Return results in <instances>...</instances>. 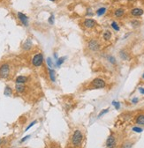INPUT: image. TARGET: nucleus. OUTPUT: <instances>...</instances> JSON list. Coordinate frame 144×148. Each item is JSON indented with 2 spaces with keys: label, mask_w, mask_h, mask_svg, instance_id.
I'll use <instances>...</instances> for the list:
<instances>
[{
  "label": "nucleus",
  "mask_w": 144,
  "mask_h": 148,
  "mask_svg": "<svg viewBox=\"0 0 144 148\" xmlns=\"http://www.w3.org/2000/svg\"><path fill=\"white\" fill-rule=\"evenodd\" d=\"M83 140V135L80 130H75L72 136V144L73 146H80Z\"/></svg>",
  "instance_id": "nucleus-1"
},
{
  "label": "nucleus",
  "mask_w": 144,
  "mask_h": 148,
  "mask_svg": "<svg viewBox=\"0 0 144 148\" xmlns=\"http://www.w3.org/2000/svg\"><path fill=\"white\" fill-rule=\"evenodd\" d=\"M91 87L95 88V89H102L106 86V82L104 79H101V78H95L90 83Z\"/></svg>",
  "instance_id": "nucleus-2"
},
{
  "label": "nucleus",
  "mask_w": 144,
  "mask_h": 148,
  "mask_svg": "<svg viewBox=\"0 0 144 148\" xmlns=\"http://www.w3.org/2000/svg\"><path fill=\"white\" fill-rule=\"evenodd\" d=\"M10 75V65L5 63L0 65V78L1 79H7Z\"/></svg>",
  "instance_id": "nucleus-3"
},
{
  "label": "nucleus",
  "mask_w": 144,
  "mask_h": 148,
  "mask_svg": "<svg viewBox=\"0 0 144 148\" xmlns=\"http://www.w3.org/2000/svg\"><path fill=\"white\" fill-rule=\"evenodd\" d=\"M43 56L42 53H38L35 55L32 58V65L35 67H40L43 63Z\"/></svg>",
  "instance_id": "nucleus-4"
},
{
  "label": "nucleus",
  "mask_w": 144,
  "mask_h": 148,
  "mask_svg": "<svg viewBox=\"0 0 144 148\" xmlns=\"http://www.w3.org/2000/svg\"><path fill=\"white\" fill-rule=\"evenodd\" d=\"M88 48L90 49L91 51H93V52H96L100 49L101 48V44L100 42H98L97 40L95 39H92L90 40L88 43Z\"/></svg>",
  "instance_id": "nucleus-5"
},
{
  "label": "nucleus",
  "mask_w": 144,
  "mask_h": 148,
  "mask_svg": "<svg viewBox=\"0 0 144 148\" xmlns=\"http://www.w3.org/2000/svg\"><path fill=\"white\" fill-rule=\"evenodd\" d=\"M97 25V22L93 18H86L83 21V26L88 29H92Z\"/></svg>",
  "instance_id": "nucleus-6"
},
{
  "label": "nucleus",
  "mask_w": 144,
  "mask_h": 148,
  "mask_svg": "<svg viewBox=\"0 0 144 148\" xmlns=\"http://www.w3.org/2000/svg\"><path fill=\"white\" fill-rule=\"evenodd\" d=\"M17 16H18V18L20 19L22 25H24L25 27H28V18L27 15H25L22 12H18L17 13Z\"/></svg>",
  "instance_id": "nucleus-7"
},
{
  "label": "nucleus",
  "mask_w": 144,
  "mask_h": 148,
  "mask_svg": "<svg viewBox=\"0 0 144 148\" xmlns=\"http://www.w3.org/2000/svg\"><path fill=\"white\" fill-rule=\"evenodd\" d=\"M116 146V139L114 136H110L106 140V147L107 148H114Z\"/></svg>",
  "instance_id": "nucleus-8"
},
{
  "label": "nucleus",
  "mask_w": 144,
  "mask_h": 148,
  "mask_svg": "<svg viewBox=\"0 0 144 148\" xmlns=\"http://www.w3.org/2000/svg\"><path fill=\"white\" fill-rule=\"evenodd\" d=\"M130 12L134 17H140L144 13V11L142 8H138L137 7V8H133L130 11Z\"/></svg>",
  "instance_id": "nucleus-9"
},
{
  "label": "nucleus",
  "mask_w": 144,
  "mask_h": 148,
  "mask_svg": "<svg viewBox=\"0 0 144 148\" xmlns=\"http://www.w3.org/2000/svg\"><path fill=\"white\" fill-rule=\"evenodd\" d=\"M48 72H49V77L51 81L55 82L56 81V72H55V70L48 67Z\"/></svg>",
  "instance_id": "nucleus-10"
},
{
  "label": "nucleus",
  "mask_w": 144,
  "mask_h": 148,
  "mask_svg": "<svg viewBox=\"0 0 144 148\" xmlns=\"http://www.w3.org/2000/svg\"><path fill=\"white\" fill-rule=\"evenodd\" d=\"M125 14V10L123 8H118L114 11V16L116 18H121Z\"/></svg>",
  "instance_id": "nucleus-11"
},
{
  "label": "nucleus",
  "mask_w": 144,
  "mask_h": 148,
  "mask_svg": "<svg viewBox=\"0 0 144 148\" xmlns=\"http://www.w3.org/2000/svg\"><path fill=\"white\" fill-rule=\"evenodd\" d=\"M28 77L26 76H18L15 79L16 84H25L28 82Z\"/></svg>",
  "instance_id": "nucleus-12"
},
{
  "label": "nucleus",
  "mask_w": 144,
  "mask_h": 148,
  "mask_svg": "<svg viewBox=\"0 0 144 148\" xmlns=\"http://www.w3.org/2000/svg\"><path fill=\"white\" fill-rule=\"evenodd\" d=\"M135 122L140 125H144V114H141V115L137 116V117L135 119Z\"/></svg>",
  "instance_id": "nucleus-13"
},
{
  "label": "nucleus",
  "mask_w": 144,
  "mask_h": 148,
  "mask_svg": "<svg viewBox=\"0 0 144 148\" xmlns=\"http://www.w3.org/2000/svg\"><path fill=\"white\" fill-rule=\"evenodd\" d=\"M31 48H32V42H31L30 39H28L25 42V43L23 44V49L25 50H29Z\"/></svg>",
  "instance_id": "nucleus-14"
},
{
  "label": "nucleus",
  "mask_w": 144,
  "mask_h": 148,
  "mask_svg": "<svg viewBox=\"0 0 144 148\" xmlns=\"http://www.w3.org/2000/svg\"><path fill=\"white\" fill-rule=\"evenodd\" d=\"M103 38L104 41H110L111 38H112V33H111V31L109 30L104 31L103 34Z\"/></svg>",
  "instance_id": "nucleus-15"
},
{
  "label": "nucleus",
  "mask_w": 144,
  "mask_h": 148,
  "mask_svg": "<svg viewBox=\"0 0 144 148\" xmlns=\"http://www.w3.org/2000/svg\"><path fill=\"white\" fill-rule=\"evenodd\" d=\"M25 88L26 87L24 86V84H16V86H15V90L20 93L23 92L25 91Z\"/></svg>",
  "instance_id": "nucleus-16"
},
{
  "label": "nucleus",
  "mask_w": 144,
  "mask_h": 148,
  "mask_svg": "<svg viewBox=\"0 0 144 148\" xmlns=\"http://www.w3.org/2000/svg\"><path fill=\"white\" fill-rule=\"evenodd\" d=\"M65 59H66V56H62V57H58V60H56V66L57 67H59L65 63Z\"/></svg>",
  "instance_id": "nucleus-17"
},
{
  "label": "nucleus",
  "mask_w": 144,
  "mask_h": 148,
  "mask_svg": "<svg viewBox=\"0 0 144 148\" xmlns=\"http://www.w3.org/2000/svg\"><path fill=\"white\" fill-rule=\"evenodd\" d=\"M46 62H47V65H48V67H49V68H51V69H53L54 67H57V66H56V63H54L51 57H48V58H47Z\"/></svg>",
  "instance_id": "nucleus-18"
},
{
  "label": "nucleus",
  "mask_w": 144,
  "mask_h": 148,
  "mask_svg": "<svg viewBox=\"0 0 144 148\" xmlns=\"http://www.w3.org/2000/svg\"><path fill=\"white\" fill-rule=\"evenodd\" d=\"M107 9L105 7H100L99 9L96 10V15L97 16H103V15H104L105 12H106Z\"/></svg>",
  "instance_id": "nucleus-19"
},
{
  "label": "nucleus",
  "mask_w": 144,
  "mask_h": 148,
  "mask_svg": "<svg viewBox=\"0 0 144 148\" xmlns=\"http://www.w3.org/2000/svg\"><path fill=\"white\" fill-rule=\"evenodd\" d=\"M4 94L5 95V96H11V95L12 94V88L10 87V86H6L5 87V91H4Z\"/></svg>",
  "instance_id": "nucleus-20"
},
{
  "label": "nucleus",
  "mask_w": 144,
  "mask_h": 148,
  "mask_svg": "<svg viewBox=\"0 0 144 148\" xmlns=\"http://www.w3.org/2000/svg\"><path fill=\"white\" fill-rule=\"evenodd\" d=\"M119 56H120V57L122 58L123 60H127L128 58H129L128 53L125 50H121L120 52H119Z\"/></svg>",
  "instance_id": "nucleus-21"
},
{
  "label": "nucleus",
  "mask_w": 144,
  "mask_h": 148,
  "mask_svg": "<svg viewBox=\"0 0 144 148\" xmlns=\"http://www.w3.org/2000/svg\"><path fill=\"white\" fill-rule=\"evenodd\" d=\"M111 26H112V28H113L115 31H119V29H120V28H119V24L117 23L116 21H112V24H111Z\"/></svg>",
  "instance_id": "nucleus-22"
},
{
  "label": "nucleus",
  "mask_w": 144,
  "mask_h": 148,
  "mask_svg": "<svg viewBox=\"0 0 144 148\" xmlns=\"http://www.w3.org/2000/svg\"><path fill=\"white\" fill-rule=\"evenodd\" d=\"M131 25H132L134 28H138V27H140V25H141V21L137 20V19H133V20L131 21Z\"/></svg>",
  "instance_id": "nucleus-23"
},
{
  "label": "nucleus",
  "mask_w": 144,
  "mask_h": 148,
  "mask_svg": "<svg viewBox=\"0 0 144 148\" xmlns=\"http://www.w3.org/2000/svg\"><path fill=\"white\" fill-rule=\"evenodd\" d=\"M107 59H108V61H109L112 65H115V64H116V59H115V57L112 56H109L107 57Z\"/></svg>",
  "instance_id": "nucleus-24"
},
{
  "label": "nucleus",
  "mask_w": 144,
  "mask_h": 148,
  "mask_svg": "<svg viewBox=\"0 0 144 148\" xmlns=\"http://www.w3.org/2000/svg\"><path fill=\"white\" fill-rule=\"evenodd\" d=\"M48 22H49L51 25H53L54 22H55V16H54L53 14H51V17L49 18V19H48Z\"/></svg>",
  "instance_id": "nucleus-25"
},
{
  "label": "nucleus",
  "mask_w": 144,
  "mask_h": 148,
  "mask_svg": "<svg viewBox=\"0 0 144 148\" xmlns=\"http://www.w3.org/2000/svg\"><path fill=\"white\" fill-rule=\"evenodd\" d=\"M112 105H113L114 108L116 109H119V108H120V103H119V102H116V101H113V102H112Z\"/></svg>",
  "instance_id": "nucleus-26"
},
{
  "label": "nucleus",
  "mask_w": 144,
  "mask_h": 148,
  "mask_svg": "<svg viewBox=\"0 0 144 148\" xmlns=\"http://www.w3.org/2000/svg\"><path fill=\"white\" fill-rule=\"evenodd\" d=\"M108 111H109V109H103V110H102L100 113H99V115H98V117H99V118L102 117L103 115H105L106 113H108Z\"/></svg>",
  "instance_id": "nucleus-27"
},
{
  "label": "nucleus",
  "mask_w": 144,
  "mask_h": 148,
  "mask_svg": "<svg viewBox=\"0 0 144 148\" xmlns=\"http://www.w3.org/2000/svg\"><path fill=\"white\" fill-rule=\"evenodd\" d=\"M133 130H134V132H137V133H141V132H142L143 130L140 127H134L133 128Z\"/></svg>",
  "instance_id": "nucleus-28"
},
{
  "label": "nucleus",
  "mask_w": 144,
  "mask_h": 148,
  "mask_svg": "<svg viewBox=\"0 0 144 148\" xmlns=\"http://www.w3.org/2000/svg\"><path fill=\"white\" fill-rule=\"evenodd\" d=\"M36 123H37L36 121H34V122H32V123H31V124H29V125H28V127H27V129H26V131H27V130H28V129H30V128L32 127L33 125H35Z\"/></svg>",
  "instance_id": "nucleus-29"
},
{
  "label": "nucleus",
  "mask_w": 144,
  "mask_h": 148,
  "mask_svg": "<svg viewBox=\"0 0 144 148\" xmlns=\"http://www.w3.org/2000/svg\"><path fill=\"white\" fill-rule=\"evenodd\" d=\"M139 102V99H138V98H134V99L132 100V102L133 103H134V104H136V103H137V102Z\"/></svg>",
  "instance_id": "nucleus-30"
},
{
  "label": "nucleus",
  "mask_w": 144,
  "mask_h": 148,
  "mask_svg": "<svg viewBox=\"0 0 144 148\" xmlns=\"http://www.w3.org/2000/svg\"><path fill=\"white\" fill-rule=\"evenodd\" d=\"M29 138H30V136H26V137H24L23 139H21V142H24V141H26V140H27V139H29Z\"/></svg>",
  "instance_id": "nucleus-31"
},
{
  "label": "nucleus",
  "mask_w": 144,
  "mask_h": 148,
  "mask_svg": "<svg viewBox=\"0 0 144 148\" xmlns=\"http://www.w3.org/2000/svg\"><path fill=\"white\" fill-rule=\"evenodd\" d=\"M139 92L142 93V94H144V88L143 87H140L139 88Z\"/></svg>",
  "instance_id": "nucleus-32"
},
{
  "label": "nucleus",
  "mask_w": 144,
  "mask_h": 148,
  "mask_svg": "<svg viewBox=\"0 0 144 148\" xmlns=\"http://www.w3.org/2000/svg\"><path fill=\"white\" fill-rule=\"evenodd\" d=\"M142 79H144V73H143V74H142Z\"/></svg>",
  "instance_id": "nucleus-33"
},
{
  "label": "nucleus",
  "mask_w": 144,
  "mask_h": 148,
  "mask_svg": "<svg viewBox=\"0 0 144 148\" xmlns=\"http://www.w3.org/2000/svg\"><path fill=\"white\" fill-rule=\"evenodd\" d=\"M50 1H52V2H55V1H56V0H50Z\"/></svg>",
  "instance_id": "nucleus-34"
},
{
  "label": "nucleus",
  "mask_w": 144,
  "mask_h": 148,
  "mask_svg": "<svg viewBox=\"0 0 144 148\" xmlns=\"http://www.w3.org/2000/svg\"><path fill=\"white\" fill-rule=\"evenodd\" d=\"M1 143H2V140H1V139H0V145H1Z\"/></svg>",
  "instance_id": "nucleus-35"
},
{
  "label": "nucleus",
  "mask_w": 144,
  "mask_h": 148,
  "mask_svg": "<svg viewBox=\"0 0 144 148\" xmlns=\"http://www.w3.org/2000/svg\"><path fill=\"white\" fill-rule=\"evenodd\" d=\"M128 1H134V0H128Z\"/></svg>",
  "instance_id": "nucleus-36"
}]
</instances>
